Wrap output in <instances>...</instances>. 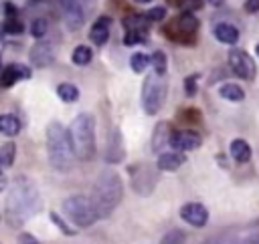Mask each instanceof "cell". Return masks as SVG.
Segmentation results:
<instances>
[{
    "mask_svg": "<svg viewBox=\"0 0 259 244\" xmlns=\"http://www.w3.org/2000/svg\"><path fill=\"white\" fill-rule=\"evenodd\" d=\"M42 208V196L36 184L26 175H16L6 194V220L12 228H20Z\"/></svg>",
    "mask_w": 259,
    "mask_h": 244,
    "instance_id": "cell-1",
    "label": "cell"
},
{
    "mask_svg": "<svg viewBox=\"0 0 259 244\" xmlns=\"http://www.w3.org/2000/svg\"><path fill=\"white\" fill-rule=\"evenodd\" d=\"M123 198V181L113 169H103L99 177L93 184L91 192V204L97 212V218H107L113 214V210L119 206Z\"/></svg>",
    "mask_w": 259,
    "mask_h": 244,
    "instance_id": "cell-2",
    "label": "cell"
},
{
    "mask_svg": "<svg viewBox=\"0 0 259 244\" xmlns=\"http://www.w3.org/2000/svg\"><path fill=\"white\" fill-rule=\"evenodd\" d=\"M47 153L49 163L57 171H69L75 163V151L71 145L69 131L59 121H53L47 127Z\"/></svg>",
    "mask_w": 259,
    "mask_h": 244,
    "instance_id": "cell-3",
    "label": "cell"
},
{
    "mask_svg": "<svg viewBox=\"0 0 259 244\" xmlns=\"http://www.w3.org/2000/svg\"><path fill=\"white\" fill-rule=\"evenodd\" d=\"M71 137V145L75 151V157L81 161H91L97 153V143H95V119L89 113H79L71 127L67 129Z\"/></svg>",
    "mask_w": 259,
    "mask_h": 244,
    "instance_id": "cell-4",
    "label": "cell"
},
{
    "mask_svg": "<svg viewBox=\"0 0 259 244\" xmlns=\"http://www.w3.org/2000/svg\"><path fill=\"white\" fill-rule=\"evenodd\" d=\"M166 93H168V83L164 79V75H156V73H150L146 79H144V85H142V107L148 115H156L164 101H166Z\"/></svg>",
    "mask_w": 259,
    "mask_h": 244,
    "instance_id": "cell-5",
    "label": "cell"
},
{
    "mask_svg": "<svg viewBox=\"0 0 259 244\" xmlns=\"http://www.w3.org/2000/svg\"><path fill=\"white\" fill-rule=\"evenodd\" d=\"M63 212L65 216L79 228H89L93 226L99 218H97V212L91 204V200L87 196H71L63 202Z\"/></svg>",
    "mask_w": 259,
    "mask_h": 244,
    "instance_id": "cell-6",
    "label": "cell"
},
{
    "mask_svg": "<svg viewBox=\"0 0 259 244\" xmlns=\"http://www.w3.org/2000/svg\"><path fill=\"white\" fill-rule=\"evenodd\" d=\"M130 184L132 190L140 196H150L158 184V169L148 163H136L130 169Z\"/></svg>",
    "mask_w": 259,
    "mask_h": 244,
    "instance_id": "cell-7",
    "label": "cell"
},
{
    "mask_svg": "<svg viewBox=\"0 0 259 244\" xmlns=\"http://www.w3.org/2000/svg\"><path fill=\"white\" fill-rule=\"evenodd\" d=\"M229 67L239 79H245V81H253L255 79V73H257L255 60L241 48L229 50Z\"/></svg>",
    "mask_w": 259,
    "mask_h": 244,
    "instance_id": "cell-8",
    "label": "cell"
},
{
    "mask_svg": "<svg viewBox=\"0 0 259 244\" xmlns=\"http://www.w3.org/2000/svg\"><path fill=\"white\" fill-rule=\"evenodd\" d=\"M196 30H198V18L192 12H184V14L176 16L170 22V26H168V34L176 32L178 34L176 38L178 40H184V42H190L192 36L196 34Z\"/></svg>",
    "mask_w": 259,
    "mask_h": 244,
    "instance_id": "cell-9",
    "label": "cell"
},
{
    "mask_svg": "<svg viewBox=\"0 0 259 244\" xmlns=\"http://www.w3.org/2000/svg\"><path fill=\"white\" fill-rule=\"evenodd\" d=\"M168 145L174 149V151H192V149H198L202 145V137L192 131V129H178V131H172L170 133V139H168Z\"/></svg>",
    "mask_w": 259,
    "mask_h": 244,
    "instance_id": "cell-10",
    "label": "cell"
},
{
    "mask_svg": "<svg viewBox=\"0 0 259 244\" xmlns=\"http://www.w3.org/2000/svg\"><path fill=\"white\" fill-rule=\"evenodd\" d=\"M63 20L69 30H79L87 18V10L83 8L81 0H63Z\"/></svg>",
    "mask_w": 259,
    "mask_h": 244,
    "instance_id": "cell-11",
    "label": "cell"
},
{
    "mask_svg": "<svg viewBox=\"0 0 259 244\" xmlns=\"http://www.w3.org/2000/svg\"><path fill=\"white\" fill-rule=\"evenodd\" d=\"M180 218L194 228H204L208 222V210L200 202H188L180 208Z\"/></svg>",
    "mask_w": 259,
    "mask_h": 244,
    "instance_id": "cell-12",
    "label": "cell"
},
{
    "mask_svg": "<svg viewBox=\"0 0 259 244\" xmlns=\"http://www.w3.org/2000/svg\"><path fill=\"white\" fill-rule=\"evenodd\" d=\"M28 58H30V63H32L34 67L45 69V67H49V65L55 60V46H53L51 42H47V40H40V42H36V44L30 48Z\"/></svg>",
    "mask_w": 259,
    "mask_h": 244,
    "instance_id": "cell-13",
    "label": "cell"
},
{
    "mask_svg": "<svg viewBox=\"0 0 259 244\" xmlns=\"http://www.w3.org/2000/svg\"><path fill=\"white\" fill-rule=\"evenodd\" d=\"M125 157V145H123V137L121 131L117 127L111 129L109 139H107V149H105V161L109 163H119Z\"/></svg>",
    "mask_w": 259,
    "mask_h": 244,
    "instance_id": "cell-14",
    "label": "cell"
},
{
    "mask_svg": "<svg viewBox=\"0 0 259 244\" xmlns=\"http://www.w3.org/2000/svg\"><path fill=\"white\" fill-rule=\"evenodd\" d=\"M30 69L26 65H20V63H12L8 65L2 73H0V87H12L14 83L18 81H24V79H30Z\"/></svg>",
    "mask_w": 259,
    "mask_h": 244,
    "instance_id": "cell-15",
    "label": "cell"
},
{
    "mask_svg": "<svg viewBox=\"0 0 259 244\" xmlns=\"http://www.w3.org/2000/svg\"><path fill=\"white\" fill-rule=\"evenodd\" d=\"M109 28H111V18H109V16H99V18L93 22L91 30H89L91 42L97 44V46H103V44L107 42V38H109Z\"/></svg>",
    "mask_w": 259,
    "mask_h": 244,
    "instance_id": "cell-16",
    "label": "cell"
},
{
    "mask_svg": "<svg viewBox=\"0 0 259 244\" xmlns=\"http://www.w3.org/2000/svg\"><path fill=\"white\" fill-rule=\"evenodd\" d=\"M212 34H214V38H217L219 42L229 44V46L237 44V40H239V28L233 26V24H229V22H219V24L214 26Z\"/></svg>",
    "mask_w": 259,
    "mask_h": 244,
    "instance_id": "cell-17",
    "label": "cell"
},
{
    "mask_svg": "<svg viewBox=\"0 0 259 244\" xmlns=\"http://www.w3.org/2000/svg\"><path fill=\"white\" fill-rule=\"evenodd\" d=\"M186 157L182 151H168V153H160L158 157V169L160 171H174L180 165H184Z\"/></svg>",
    "mask_w": 259,
    "mask_h": 244,
    "instance_id": "cell-18",
    "label": "cell"
},
{
    "mask_svg": "<svg viewBox=\"0 0 259 244\" xmlns=\"http://www.w3.org/2000/svg\"><path fill=\"white\" fill-rule=\"evenodd\" d=\"M253 151H251V145L245 141V139H233L231 141V157L239 163H247L251 159Z\"/></svg>",
    "mask_w": 259,
    "mask_h": 244,
    "instance_id": "cell-19",
    "label": "cell"
},
{
    "mask_svg": "<svg viewBox=\"0 0 259 244\" xmlns=\"http://www.w3.org/2000/svg\"><path fill=\"white\" fill-rule=\"evenodd\" d=\"M170 125L168 123H164V121H160L158 125H156V129H154V135H152V149L158 153V151H162V147L164 145H168V139H170Z\"/></svg>",
    "mask_w": 259,
    "mask_h": 244,
    "instance_id": "cell-20",
    "label": "cell"
},
{
    "mask_svg": "<svg viewBox=\"0 0 259 244\" xmlns=\"http://www.w3.org/2000/svg\"><path fill=\"white\" fill-rule=\"evenodd\" d=\"M0 133L6 135V137H14L20 133V121L16 115H10V113H4L0 115Z\"/></svg>",
    "mask_w": 259,
    "mask_h": 244,
    "instance_id": "cell-21",
    "label": "cell"
},
{
    "mask_svg": "<svg viewBox=\"0 0 259 244\" xmlns=\"http://www.w3.org/2000/svg\"><path fill=\"white\" fill-rule=\"evenodd\" d=\"M123 26H125V30H140V32L148 34L150 20L146 18V14H132V16L123 18Z\"/></svg>",
    "mask_w": 259,
    "mask_h": 244,
    "instance_id": "cell-22",
    "label": "cell"
},
{
    "mask_svg": "<svg viewBox=\"0 0 259 244\" xmlns=\"http://www.w3.org/2000/svg\"><path fill=\"white\" fill-rule=\"evenodd\" d=\"M219 95H221L223 99H227V101H233V103H239V101L245 99V91H243L239 85H235V83H225V85H221Z\"/></svg>",
    "mask_w": 259,
    "mask_h": 244,
    "instance_id": "cell-23",
    "label": "cell"
},
{
    "mask_svg": "<svg viewBox=\"0 0 259 244\" xmlns=\"http://www.w3.org/2000/svg\"><path fill=\"white\" fill-rule=\"evenodd\" d=\"M91 58H93V50H91L89 46H85V44L75 46V50H73V54H71V60H73L75 65H79V67L89 65Z\"/></svg>",
    "mask_w": 259,
    "mask_h": 244,
    "instance_id": "cell-24",
    "label": "cell"
},
{
    "mask_svg": "<svg viewBox=\"0 0 259 244\" xmlns=\"http://www.w3.org/2000/svg\"><path fill=\"white\" fill-rule=\"evenodd\" d=\"M57 95H59V99L65 101V103H75V101L79 99V89H77L75 85H71V83H61V85L57 87Z\"/></svg>",
    "mask_w": 259,
    "mask_h": 244,
    "instance_id": "cell-25",
    "label": "cell"
},
{
    "mask_svg": "<svg viewBox=\"0 0 259 244\" xmlns=\"http://www.w3.org/2000/svg\"><path fill=\"white\" fill-rule=\"evenodd\" d=\"M16 157V145L14 143H4L0 145V167H10Z\"/></svg>",
    "mask_w": 259,
    "mask_h": 244,
    "instance_id": "cell-26",
    "label": "cell"
},
{
    "mask_svg": "<svg viewBox=\"0 0 259 244\" xmlns=\"http://www.w3.org/2000/svg\"><path fill=\"white\" fill-rule=\"evenodd\" d=\"M150 65L154 67V73L156 75H166V69H168V58L162 50H156L152 56H150Z\"/></svg>",
    "mask_w": 259,
    "mask_h": 244,
    "instance_id": "cell-27",
    "label": "cell"
},
{
    "mask_svg": "<svg viewBox=\"0 0 259 244\" xmlns=\"http://www.w3.org/2000/svg\"><path fill=\"white\" fill-rule=\"evenodd\" d=\"M148 65H150V58H148L144 52H136V54H132V58H130V67H132L134 73H144V71L148 69Z\"/></svg>",
    "mask_w": 259,
    "mask_h": 244,
    "instance_id": "cell-28",
    "label": "cell"
},
{
    "mask_svg": "<svg viewBox=\"0 0 259 244\" xmlns=\"http://www.w3.org/2000/svg\"><path fill=\"white\" fill-rule=\"evenodd\" d=\"M160 244H186V234L180 228H174L170 232L164 234V238L160 240Z\"/></svg>",
    "mask_w": 259,
    "mask_h": 244,
    "instance_id": "cell-29",
    "label": "cell"
},
{
    "mask_svg": "<svg viewBox=\"0 0 259 244\" xmlns=\"http://www.w3.org/2000/svg\"><path fill=\"white\" fill-rule=\"evenodd\" d=\"M47 30H49V20H47V18L38 16V18L32 20V24H30V34H32L34 38H42V36L47 34Z\"/></svg>",
    "mask_w": 259,
    "mask_h": 244,
    "instance_id": "cell-30",
    "label": "cell"
},
{
    "mask_svg": "<svg viewBox=\"0 0 259 244\" xmlns=\"http://www.w3.org/2000/svg\"><path fill=\"white\" fill-rule=\"evenodd\" d=\"M2 28H4L6 34H20V32L24 30V24L18 20V16H12V18L6 20V24H4Z\"/></svg>",
    "mask_w": 259,
    "mask_h": 244,
    "instance_id": "cell-31",
    "label": "cell"
},
{
    "mask_svg": "<svg viewBox=\"0 0 259 244\" xmlns=\"http://www.w3.org/2000/svg\"><path fill=\"white\" fill-rule=\"evenodd\" d=\"M144 40H146V32H140V30H127L125 36H123L125 46H134V44H140Z\"/></svg>",
    "mask_w": 259,
    "mask_h": 244,
    "instance_id": "cell-32",
    "label": "cell"
},
{
    "mask_svg": "<svg viewBox=\"0 0 259 244\" xmlns=\"http://www.w3.org/2000/svg\"><path fill=\"white\" fill-rule=\"evenodd\" d=\"M51 220H53V224H55L63 234H67V236H73V234H75V228H69V226L65 224V220H63L57 212H51Z\"/></svg>",
    "mask_w": 259,
    "mask_h": 244,
    "instance_id": "cell-33",
    "label": "cell"
},
{
    "mask_svg": "<svg viewBox=\"0 0 259 244\" xmlns=\"http://www.w3.org/2000/svg\"><path fill=\"white\" fill-rule=\"evenodd\" d=\"M164 16H166V8L164 6H156V8H150L146 12V18L150 22H160V20H164Z\"/></svg>",
    "mask_w": 259,
    "mask_h": 244,
    "instance_id": "cell-34",
    "label": "cell"
},
{
    "mask_svg": "<svg viewBox=\"0 0 259 244\" xmlns=\"http://www.w3.org/2000/svg\"><path fill=\"white\" fill-rule=\"evenodd\" d=\"M196 75H190V77H186V81H184V91H186V95L188 97H194L196 95Z\"/></svg>",
    "mask_w": 259,
    "mask_h": 244,
    "instance_id": "cell-35",
    "label": "cell"
},
{
    "mask_svg": "<svg viewBox=\"0 0 259 244\" xmlns=\"http://www.w3.org/2000/svg\"><path fill=\"white\" fill-rule=\"evenodd\" d=\"M18 244H40V242H38V240H36L32 234H22Z\"/></svg>",
    "mask_w": 259,
    "mask_h": 244,
    "instance_id": "cell-36",
    "label": "cell"
},
{
    "mask_svg": "<svg viewBox=\"0 0 259 244\" xmlns=\"http://www.w3.org/2000/svg\"><path fill=\"white\" fill-rule=\"evenodd\" d=\"M6 186H8V179H6V175H4V171H2V167H0V192H4Z\"/></svg>",
    "mask_w": 259,
    "mask_h": 244,
    "instance_id": "cell-37",
    "label": "cell"
},
{
    "mask_svg": "<svg viewBox=\"0 0 259 244\" xmlns=\"http://www.w3.org/2000/svg\"><path fill=\"white\" fill-rule=\"evenodd\" d=\"M247 244H259V230H257V232H253V234L247 238Z\"/></svg>",
    "mask_w": 259,
    "mask_h": 244,
    "instance_id": "cell-38",
    "label": "cell"
},
{
    "mask_svg": "<svg viewBox=\"0 0 259 244\" xmlns=\"http://www.w3.org/2000/svg\"><path fill=\"white\" fill-rule=\"evenodd\" d=\"M247 8H249V10H257V8H259V0H249Z\"/></svg>",
    "mask_w": 259,
    "mask_h": 244,
    "instance_id": "cell-39",
    "label": "cell"
},
{
    "mask_svg": "<svg viewBox=\"0 0 259 244\" xmlns=\"http://www.w3.org/2000/svg\"><path fill=\"white\" fill-rule=\"evenodd\" d=\"M208 4H212V6H223L225 4V0H206Z\"/></svg>",
    "mask_w": 259,
    "mask_h": 244,
    "instance_id": "cell-40",
    "label": "cell"
},
{
    "mask_svg": "<svg viewBox=\"0 0 259 244\" xmlns=\"http://www.w3.org/2000/svg\"><path fill=\"white\" fill-rule=\"evenodd\" d=\"M136 2H140V4H146V2H152V0H136Z\"/></svg>",
    "mask_w": 259,
    "mask_h": 244,
    "instance_id": "cell-41",
    "label": "cell"
},
{
    "mask_svg": "<svg viewBox=\"0 0 259 244\" xmlns=\"http://www.w3.org/2000/svg\"><path fill=\"white\" fill-rule=\"evenodd\" d=\"M255 50H257V56H259V44H257V46H255Z\"/></svg>",
    "mask_w": 259,
    "mask_h": 244,
    "instance_id": "cell-42",
    "label": "cell"
},
{
    "mask_svg": "<svg viewBox=\"0 0 259 244\" xmlns=\"http://www.w3.org/2000/svg\"><path fill=\"white\" fill-rule=\"evenodd\" d=\"M0 67H2V56H0Z\"/></svg>",
    "mask_w": 259,
    "mask_h": 244,
    "instance_id": "cell-43",
    "label": "cell"
}]
</instances>
